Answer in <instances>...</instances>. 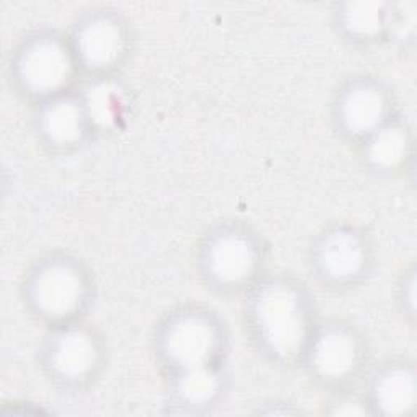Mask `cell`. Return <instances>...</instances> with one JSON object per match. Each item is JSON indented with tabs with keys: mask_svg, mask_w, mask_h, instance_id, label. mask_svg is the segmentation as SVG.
Listing matches in <instances>:
<instances>
[{
	"mask_svg": "<svg viewBox=\"0 0 417 417\" xmlns=\"http://www.w3.org/2000/svg\"><path fill=\"white\" fill-rule=\"evenodd\" d=\"M36 62L41 64V66L34 69V78L39 77L41 83L54 82L64 71L61 56H59L57 52L51 51V49H46V51L39 52V59Z\"/></svg>",
	"mask_w": 417,
	"mask_h": 417,
	"instance_id": "cell-1",
	"label": "cell"
},
{
	"mask_svg": "<svg viewBox=\"0 0 417 417\" xmlns=\"http://www.w3.org/2000/svg\"><path fill=\"white\" fill-rule=\"evenodd\" d=\"M88 44H90V51L93 52V56L106 57L109 51L114 48V38L106 29L100 28L95 29V34H92V38L88 39Z\"/></svg>",
	"mask_w": 417,
	"mask_h": 417,
	"instance_id": "cell-3",
	"label": "cell"
},
{
	"mask_svg": "<svg viewBox=\"0 0 417 417\" xmlns=\"http://www.w3.org/2000/svg\"><path fill=\"white\" fill-rule=\"evenodd\" d=\"M352 111H354V119L362 124L370 122L372 119H375L376 113H379V104L376 101L370 100V98H360L359 103L352 106Z\"/></svg>",
	"mask_w": 417,
	"mask_h": 417,
	"instance_id": "cell-4",
	"label": "cell"
},
{
	"mask_svg": "<svg viewBox=\"0 0 417 417\" xmlns=\"http://www.w3.org/2000/svg\"><path fill=\"white\" fill-rule=\"evenodd\" d=\"M51 287L52 289L44 290L49 305H52V309H67V305L73 299V294H76L73 285L64 277H56V279H52Z\"/></svg>",
	"mask_w": 417,
	"mask_h": 417,
	"instance_id": "cell-2",
	"label": "cell"
}]
</instances>
